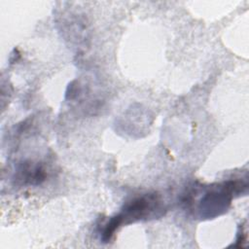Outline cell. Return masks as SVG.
<instances>
[{
  "label": "cell",
  "mask_w": 249,
  "mask_h": 249,
  "mask_svg": "<svg viewBox=\"0 0 249 249\" xmlns=\"http://www.w3.org/2000/svg\"><path fill=\"white\" fill-rule=\"evenodd\" d=\"M240 186L237 182L229 181L220 185L216 190L208 191L204 194L198 203V212L201 218H214L227 211L234 193Z\"/></svg>",
  "instance_id": "6da1fadb"
},
{
  "label": "cell",
  "mask_w": 249,
  "mask_h": 249,
  "mask_svg": "<svg viewBox=\"0 0 249 249\" xmlns=\"http://www.w3.org/2000/svg\"><path fill=\"white\" fill-rule=\"evenodd\" d=\"M160 209V199L156 194L143 195L127 202L118 214L122 224L146 219Z\"/></svg>",
  "instance_id": "7a4b0ae2"
},
{
  "label": "cell",
  "mask_w": 249,
  "mask_h": 249,
  "mask_svg": "<svg viewBox=\"0 0 249 249\" xmlns=\"http://www.w3.org/2000/svg\"><path fill=\"white\" fill-rule=\"evenodd\" d=\"M46 178V171L39 163L24 162L17 171V180L23 185H39Z\"/></svg>",
  "instance_id": "3957f363"
}]
</instances>
